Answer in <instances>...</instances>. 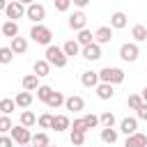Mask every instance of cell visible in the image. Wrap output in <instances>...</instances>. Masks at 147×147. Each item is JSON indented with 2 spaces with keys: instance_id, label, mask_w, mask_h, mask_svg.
I'll use <instances>...</instances> for the list:
<instances>
[{
  "instance_id": "ba28073f",
  "label": "cell",
  "mask_w": 147,
  "mask_h": 147,
  "mask_svg": "<svg viewBox=\"0 0 147 147\" xmlns=\"http://www.w3.org/2000/svg\"><path fill=\"white\" fill-rule=\"evenodd\" d=\"M85 60H90V62H96L99 57H101V44H96V41H92V44H87V46H83V53H80Z\"/></svg>"
},
{
  "instance_id": "bcb514c9",
  "label": "cell",
  "mask_w": 147,
  "mask_h": 147,
  "mask_svg": "<svg viewBox=\"0 0 147 147\" xmlns=\"http://www.w3.org/2000/svg\"><path fill=\"white\" fill-rule=\"evenodd\" d=\"M18 147H32V145H18Z\"/></svg>"
},
{
  "instance_id": "9a60e30c",
  "label": "cell",
  "mask_w": 147,
  "mask_h": 147,
  "mask_svg": "<svg viewBox=\"0 0 147 147\" xmlns=\"http://www.w3.org/2000/svg\"><path fill=\"white\" fill-rule=\"evenodd\" d=\"M136 129H138V117H124V119L119 122V131H122L124 136L136 133Z\"/></svg>"
},
{
  "instance_id": "f546056e",
  "label": "cell",
  "mask_w": 147,
  "mask_h": 147,
  "mask_svg": "<svg viewBox=\"0 0 147 147\" xmlns=\"http://www.w3.org/2000/svg\"><path fill=\"white\" fill-rule=\"evenodd\" d=\"M69 140H71V145H74V147H80V145H85V131H74V129H71V136H69Z\"/></svg>"
},
{
  "instance_id": "60d3db41",
  "label": "cell",
  "mask_w": 147,
  "mask_h": 147,
  "mask_svg": "<svg viewBox=\"0 0 147 147\" xmlns=\"http://www.w3.org/2000/svg\"><path fill=\"white\" fill-rule=\"evenodd\" d=\"M16 142H14V138L11 136H7V133H2V138H0V147H14Z\"/></svg>"
},
{
  "instance_id": "ee69618b",
  "label": "cell",
  "mask_w": 147,
  "mask_h": 147,
  "mask_svg": "<svg viewBox=\"0 0 147 147\" xmlns=\"http://www.w3.org/2000/svg\"><path fill=\"white\" fill-rule=\"evenodd\" d=\"M142 99H145V103H147V87L142 90Z\"/></svg>"
},
{
  "instance_id": "f6af8a7d",
  "label": "cell",
  "mask_w": 147,
  "mask_h": 147,
  "mask_svg": "<svg viewBox=\"0 0 147 147\" xmlns=\"http://www.w3.org/2000/svg\"><path fill=\"white\" fill-rule=\"evenodd\" d=\"M18 2H23V5H32L34 0H18Z\"/></svg>"
},
{
  "instance_id": "ab89813d",
  "label": "cell",
  "mask_w": 147,
  "mask_h": 147,
  "mask_svg": "<svg viewBox=\"0 0 147 147\" xmlns=\"http://www.w3.org/2000/svg\"><path fill=\"white\" fill-rule=\"evenodd\" d=\"M71 2H74V0H53V5H55L57 11H67V9L71 7Z\"/></svg>"
},
{
  "instance_id": "d6986e66",
  "label": "cell",
  "mask_w": 147,
  "mask_h": 147,
  "mask_svg": "<svg viewBox=\"0 0 147 147\" xmlns=\"http://www.w3.org/2000/svg\"><path fill=\"white\" fill-rule=\"evenodd\" d=\"M62 48H64V53H67L69 57H74V55H78V53H83V48H80L78 39H69V41H64V44H62Z\"/></svg>"
},
{
  "instance_id": "52a82bcc",
  "label": "cell",
  "mask_w": 147,
  "mask_h": 147,
  "mask_svg": "<svg viewBox=\"0 0 147 147\" xmlns=\"http://www.w3.org/2000/svg\"><path fill=\"white\" fill-rule=\"evenodd\" d=\"M32 23H41L44 18H46V7L44 5H39V2H32V5H28V14H25Z\"/></svg>"
},
{
  "instance_id": "836d02e7",
  "label": "cell",
  "mask_w": 147,
  "mask_h": 147,
  "mask_svg": "<svg viewBox=\"0 0 147 147\" xmlns=\"http://www.w3.org/2000/svg\"><path fill=\"white\" fill-rule=\"evenodd\" d=\"M11 57H14L11 46H2V48H0V62H2V64H9V62H11Z\"/></svg>"
},
{
  "instance_id": "4fadbf2b",
  "label": "cell",
  "mask_w": 147,
  "mask_h": 147,
  "mask_svg": "<svg viewBox=\"0 0 147 147\" xmlns=\"http://www.w3.org/2000/svg\"><path fill=\"white\" fill-rule=\"evenodd\" d=\"M51 67H53V64H51L46 57H44V60H37V62L32 64V74H37L39 78H44V76L51 74Z\"/></svg>"
},
{
  "instance_id": "5bb4252c",
  "label": "cell",
  "mask_w": 147,
  "mask_h": 147,
  "mask_svg": "<svg viewBox=\"0 0 147 147\" xmlns=\"http://www.w3.org/2000/svg\"><path fill=\"white\" fill-rule=\"evenodd\" d=\"M80 83H83L85 87H96V85L101 83V76H99V71H83Z\"/></svg>"
},
{
  "instance_id": "f1b7e54d",
  "label": "cell",
  "mask_w": 147,
  "mask_h": 147,
  "mask_svg": "<svg viewBox=\"0 0 147 147\" xmlns=\"http://www.w3.org/2000/svg\"><path fill=\"white\" fill-rule=\"evenodd\" d=\"M14 108H16V99H2V101H0V110H2V115H11Z\"/></svg>"
},
{
  "instance_id": "7bdbcfd3",
  "label": "cell",
  "mask_w": 147,
  "mask_h": 147,
  "mask_svg": "<svg viewBox=\"0 0 147 147\" xmlns=\"http://www.w3.org/2000/svg\"><path fill=\"white\" fill-rule=\"evenodd\" d=\"M74 5L83 9V7H87V5H90V0H74Z\"/></svg>"
},
{
  "instance_id": "b9f144b4",
  "label": "cell",
  "mask_w": 147,
  "mask_h": 147,
  "mask_svg": "<svg viewBox=\"0 0 147 147\" xmlns=\"http://www.w3.org/2000/svg\"><path fill=\"white\" fill-rule=\"evenodd\" d=\"M136 117H138V119H145V122H147V103H142V106H140V108L136 110Z\"/></svg>"
},
{
  "instance_id": "484cf974",
  "label": "cell",
  "mask_w": 147,
  "mask_h": 147,
  "mask_svg": "<svg viewBox=\"0 0 147 147\" xmlns=\"http://www.w3.org/2000/svg\"><path fill=\"white\" fill-rule=\"evenodd\" d=\"M37 122H39V117H37L32 110H23V113H21V124H23V126L30 129V126H34Z\"/></svg>"
},
{
  "instance_id": "5b68a950",
  "label": "cell",
  "mask_w": 147,
  "mask_h": 147,
  "mask_svg": "<svg viewBox=\"0 0 147 147\" xmlns=\"http://www.w3.org/2000/svg\"><path fill=\"white\" fill-rule=\"evenodd\" d=\"M5 14H7V18H9V21H16V18H23V16L28 14V5H23V2H18V0H14V2H9V5H7V9H5Z\"/></svg>"
},
{
  "instance_id": "d4e9b609",
  "label": "cell",
  "mask_w": 147,
  "mask_h": 147,
  "mask_svg": "<svg viewBox=\"0 0 147 147\" xmlns=\"http://www.w3.org/2000/svg\"><path fill=\"white\" fill-rule=\"evenodd\" d=\"M64 101H67V96H64L62 92H53L51 99L46 101V106H48V108H60V106H64Z\"/></svg>"
},
{
  "instance_id": "6da1fadb",
  "label": "cell",
  "mask_w": 147,
  "mask_h": 147,
  "mask_svg": "<svg viewBox=\"0 0 147 147\" xmlns=\"http://www.w3.org/2000/svg\"><path fill=\"white\" fill-rule=\"evenodd\" d=\"M46 60L53 64V67H57V69H64L67 67V62H69V55L64 53V48H60V46H46Z\"/></svg>"
},
{
  "instance_id": "f35d334b",
  "label": "cell",
  "mask_w": 147,
  "mask_h": 147,
  "mask_svg": "<svg viewBox=\"0 0 147 147\" xmlns=\"http://www.w3.org/2000/svg\"><path fill=\"white\" fill-rule=\"evenodd\" d=\"M85 117V124H87V129H94L96 124H101V119L96 117V115H92V113H87V115H83Z\"/></svg>"
},
{
  "instance_id": "4dcf8cb0",
  "label": "cell",
  "mask_w": 147,
  "mask_h": 147,
  "mask_svg": "<svg viewBox=\"0 0 147 147\" xmlns=\"http://www.w3.org/2000/svg\"><path fill=\"white\" fill-rule=\"evenodd\" d=\"M131 34H133V39H136V41H145V39H147V28L138 23V25H133Z\"/></svg>"
},
{
  "instance_id": "44dd1931",
  "label": "cell",
  "mask_w": 147,
  "mask_h": 147,
  "mask_svg": "<svg viewBox=\"0 0 147 147\" xmlns=\"http://www.w3.org/2000/svg\"><path fill=\"white\" fill-rule=\"evenodd\" d=\"M101 140H103L106 145H115V142H117V129L103 126V129H101Z\"/></svg>"
},
{
  "instance_id": "d590c367",
  "label": "cell",
  "mask_w": 147,
  "mask_h": 147,
  "mask_svg": "<svg viewBox=\"0 0 147 147\" xmlns=\"http://www.w3.org/2000/svg\"><path fill=\"white\" fill-rule=\"evenodd\" d=\"M101 126H115V115L110 113V110H106V113H101Z\"/></svg>"
},
{
  "instance_id": "ffe728a7",
  "label": "cell",
  "mask_w": 147,
  "mask_h": 147,
  "mask_svg": "<svg viewBox=\"0 0 147 147\" xmlns=\"http://www.w3.org/2000/svg\"><path fill=\"white\" fill-rule=\"evenodd\" d=\"M51 129H55V131H67V129H71V122H69L67 115H55Z\"/></svg>"
},
{
  "instance_id": "d6a6232c",
  "label": "cell",
  "mask_w": 147,
  "mask_h": 147,
  "mask_svg": "<svg viewBox=\"0 0 147 147\" xmlns=\"http://www.w3.org/2000/svg\"><path fill=\"white\" fill-rule=\"evenodd\" d=\"M126 103H129V108H131V110H138V108L145 103V99H142V94H131V96L126 99Z\"/></svg>"
},
{
  "instance_id": "8fae6325",
  "label": "cell",
  "mask_w": 147,
  "mask_h": 147,
  "mask_svg": "<svg viewBox=\"0 0 147 147\" xmlns=\"http://www.w3.org/2000/svg\"><path fill=\"white\" fill-rule=\"evenodd\" d=\"M64 108H67V110H71V113H80V110L85 108V101H83V96H78V94H71V96H67V101H64Z\"/></svg>"
},
{
  "instance_id": "603a6c76",
  "label": "cell",
  "mask_w": 147,
  "mask_h": 147,
  "mask_svg": "<svg viewBox=\"0 0 147 147\" xmlns=\"http://www.w3.org/2000/svg\"><path fill=\"white\" fill-rule=\"evenodd\" d=\"M37 87H39V76H37V74H28V76H23V90L37 92Z\"/></svg>"
},
{
  "instance_id": "74e56055",
  "label": "cell",
  "mask_w": 147,
  "mask_h": 147,
  "mask_svg": "<svg viewBox=\"0 0 147 147\" xmlns=\"http://www.w3.org/2000/svg\"><path fill=\"white\" fill-rule=\"evenodd\" d=\"M71 129H74V131H85V133L90 131V129H87V124H85V117H76V119H74V124H71Z\"/></svg>"
},
{
  "instance_id": "2e32d148",
  "label": "cell",
  "mask_w": 147,
  "mask_h": 147,
  "mask_svg": "<svg viewBox=\"0 0 147 147\" xmlns=\"http://www.w3.org/2000/svg\"><path fill=\"white\" fill-rule=\"evenodd\" d=\"M126 23H129V16L124 11H115L110 16V28L113 30H122V28H126Z\"/></svg>"
},
{
  "instance_id": "cb8c5ba5",
  "label": "cell",
  "mask_w": 147,
  "mask_h": 147,
  "mask_svg": "<svg viewBox=\"0 0 147 147\" xmlns=\"http://www.w3.org/2000/svg\"><path fill=\"white\" fill-rule=\"evenodd\" d=\"M2 34L5 37H18V25H16V21H5L2 23Z\"/></svg>"
},
{
  "instance_id": "e0dca14e",
  "label": "cell",
  "mask_w": 147,
  "mask_h": 147,
  "mask_svg": "<svg viewBox=\"0 0 147 147\" xmlns=\"http://www.w3.org/2000/svg\"><path fill=\"white\" fill-rule=\"evenodd\" d=\"M96 96L103 99V101H108V99L115 96V87H113L110 83H99V85H96Z\"/></svg>"
},
{
  "instance_id": "9c48e42d",
  "label": "cell",
  "mask_w": 147,
  "mask_h": 147,
  "mask_svg": "<svg viewBox=\"0 0 147 147\" xmlns=\"http://www.w3.org/2000/svg\"><path fill=\"white\" fill-rule=\"evenodd\" d=\"M85 25H87V16H85L83 11H74V14L69 16V28H71V30L80 32V30H85Z\"/></svg>"
},
{
  "instance_id": "4316f807",
  "label": "cell",
  "mask_w": 147,
  "mask_h": 147,
  "mask_svg": "<svg viewBox=\"0 0 147 147\" xmlns=\"http://www.w3.org/2000/svg\"><path fill=\"white\" fill-rule=\"evenodd\" d=\"M30 145H32V147H48V145H51V140H48V133H44V131L34 133Z\"/></svg>"
},
{
  "instance_id": "30bf717a",
  "label": "cell",
  "mask_w": 147,
  "mask_h": 147,
  "mask_svg": "<svg viewBox=\"0 0 147 147\" xmlns=\"http://www.w3.org/2000/svg\"><path fill=\"white\" fill-rule=\"evenodd\" d=\"M110 39H113V28L110 25H101V28L94 30V41L96 44H108Z\"/></svg>"
},
{
  "instance_id": "7c38bea8",
  "label": "cell",
  "mask_w": 147,
  "mask_h": 147,
  "mask_svg": "<svg viewBox=\"0 0 147 147\" xmlns=\"http://www.w3.org/2000/svg\"><path fill=\"white\" fill-rule=\"evenodd\" d=\"M124 147H147V136L136 131V133L126 136V142H124Z\"/></svg>"
},
{
  "instance_id": "8992f818",
  "label": "cell",
  "mask_w": 147,
  "mask_h": 147,
  "mask_svg": "<svg viewBox=\"0 0 147 147\" xmlns=\"http://www.w3.org/2000/svg\"><path fill=\"white\" fill-rule=\"evenodd\" d=\"M138 55H140V48H138L136 41H133V44H122V46H119V57H122L124 62H136Z\"/></svg>"
},
{
  "instance_id": "3957f363",
  "label": "cell",
  "mask_w": 147,
  "mask_h": 147,
  "mask_svg": "<svg viewBox=\"0 0 147 147\" xmlns=\"http://www.w3.org/2000/svg\"><path fill=\"white\" fill-rule=\"evenodd\" d=\"M99 76H101V83H110V85H117L124 80V71L119 67H103Z\"/></svg>"
},
{
  "instance_id": "1f68e13d",
  "label": "cell",
  "mask_w": 147,
  "mask_h": 147,
  "mask_svg": "<svg viewBox=\"0 0 147 147\" xmlns=\"http://www.w3.org/2000/svg\"><path fill=\"white\" fill-rule=\"evenodd\" d=\"M51 94H53V90H51L48 85H39V87H37V99H39V101L46 103V101L51 99Z\"/></svg>"
},
{
  "instance_id": "7a4b0ae2",
  "label": "cell",
  "mask_w": 147,
  "mask_h": 147,
  "mask_svg": "<svg viewBox=\"0 0 147 147\" xmlns=\"http://www.w3.org/2000/svg\"><path fill=\"white\" fill-rule=\"evenodd\" d=\"M30 39H32L34 44H41V46H51L53 32H51L46 25H41V23H34V25H32V30H30Z\"/></svg>"
},
{
  "instance_id": "7dc6e473",
  "label": "cell",
  "mask_w": 147,
  "mask_h": 147,
  "mask_svg": "<svg viewBox=\"0 0 147 147\" xmlns=\"http://www.w3.org/2000/svg\"><path fill=\"white\" fill-rule=\"evenodd\" d=\"M48 147H57V145H48Z\"/></svg>"
},
{
  "instance_id": "83f0119b",
  "label": "cell",
  "mask_w": 147,
  "mask_h": 147,
  "mask_svg": "<svg viewBox=\"0 0 147 147\" xmlns=\"http://www.w3.org/2000/svg\"><path fill=\"white\" fill-rule=\"evenodd\" d=\"M76 39H78V44H80V46H87V44H92V41H94V32H90V30L85 28V30H80V32H78V37H76Z\"/></svg>"
},
{
  "instance_id": "ac0fdd59",
  "label": "cell",
  "mask_w": 147,
  "mask_h": 147,
  "mask_svg": "<svg viewBox=\"0 0 147 147\" xmlns=\"http://www.w3.org/2000/svg\"><path fill=\"white\" fill-rule=\"evenodd\" d=\"M14 99H16V106H18V108H30V106H32V101H34V96H32V92H30V90L18 92Z\"/></svg>"
},
{
  "instance_id": "7402d4cb",
  "label": "cell",
  "mask_w": 147,
  "mask_h": 147,
  "mask_svg": "<svg viewBox=\"0 0 147 147\" xmlns=\"http://www.w3.org/2000/svg\"><path fill=\"white\" fill-rule=\"evenodd\" d=\"M9 46H11V51H14V53H18V55H21V53H25V51H28V39H25V37H11V44H9Z\"/></svg>"
},
{
  "instance_id": "277c9868",
  "label": "cell",
  "mask_w": 147,
  "mask_h": 147,
  "mask_svg": "<svg viewBox=\"0 0 147 147\" xmlns=\"http://www.w3.org/2000/svg\"><path fill=\"white\" fill-rule=\"evenodd\" d=\"M9 136L14 138V142H16V145H30V142H32V133H30V129H28V126H23V124H21V126L16 124V126L9 131Z\"/></svg>"
},
{
  "instance_id": "8d00e7d4",
  "label": "cell",
  "mask_w": 147,
  "mask_h": 147,
  "mask_svg": "<svg viewBox=\"0 0 147 147\" xmlns=\"http://www.w3.org/2000/svg\"><path fill=\"white\" fill-rule=\"evenodd\" d=\"M14 126H11V119H9V115H2L0 117V133H9Z\"/></svg>"
},
{
  "instance_id": "e575fe53",
  "label": "cell",
  "mask_w": 147,
  "mask_h": 147,
  "mask_svg": "<svg viewBox=\"0 0 147 147\" xmlns=\"http://www.w3.org/2000/svg\"><path fill=\"white\" fill-rule=\"evenodd\" d=\"M53 117L55 115H51V113H44V115H39V129H51L53 126Z\"/></svg>"
}]
</instances>
